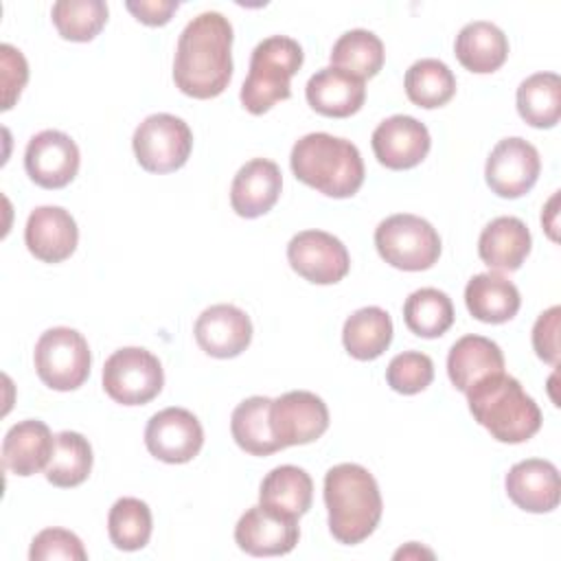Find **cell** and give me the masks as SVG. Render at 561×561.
<instances>
[{
    "label": "cell",
    "instance_id": "20",
    "mask_svg": "<svg viewBox=\"0 0 561 561\" xmlns=\"http://www.w3.org/2000/svg\"><path fill=\"white\" fill-rule=\"evenodd\" d=\"M283 188V175L276 162L254 158L245 162L230 186V206L239 217L254 219L272 210Z\"/></svg>",
    "mask_w": 561,
    "mask_h": 561
},
{
    "label": "cell",
    "instance_id": "17",
    "mask_svg": "<svg viewBox=\"0 0 561 561\" xmlns=\"http://www.w3.org/2000/svg\"><path fill=\"white\" fill-rule=\"evenodd\" d=\"M195 340L210 357H237L252 342V322L245 311L234 305H213L199 313L195 322Z\"/></svg>",
    "mask_w": 561,
    "mask_h": 561
},
{
    "label": "cell",
    "instance_id": "22",
    "mask_svg": "<svg viewBox=\"0 0 561 561\" xmlns=\"http://www.w3.org/2000/svg\"><path fill=\"white\" fill-rule=\"evenodd\" d=\"M55 436L48 425L37 419L15 423L2 440V465L15 476H33L50 462Z\"/></svg>",
    "mask_w": 561,
    "mask_h": 561
},
{
    "label": "cell",
    "instance_id": "10",
    "mask_svg": "<svg viewBox=\"0 0 561 561\" xmlns=\"http://www.w3.org/2000/svg\"><path fill=\"white\" fill-rule=\"evenodd\" d=\"M287 261L291 270L309 283H340L351 267L346 245L324 230H302L287 243Z\"/></svg>",
    "mask_w": 561,
    "mask_h": 561
},
{
    "label": "cell",
    "instance_id": "19",
    "mask_svg": "<svg viewBox=\"0 0 561 561\" xmlns=\"http://www.w3.org/2000/svg\"><path fill=\"white\" fill-rule=\"evenodd\" d=\"M506 495L528 513H550L559 506V471L550 460L528 458L513 465L504 478Z\"/></svg>",
    "mask_w": 561,
    "mask_h": 561
},
{
    "label": "cell",
    "instance_id": "25",
    "mask_svg": "<svg viewBox=\"0 0 561 561\" xmlns=\"http://www.w3.org/2000/svg\"><path fill=\"white\" fill-rule=\"evenodd\" d=\"M502 370H504L502 348L484 335H473V333L462 335L449 348L447 375L460 392H467L476 381Z\"/></svg>",
    "mask_w": 561,
    "mask_h": 561
},
{
    "label": "cell",
    "instance_id": "31",
    "mask_svg": "<svg viewBox=\"0 0 561 561\" xmlns=\"http://www.w3.org/2000/svg\"><path fill=\"white\" fill-rule=\"evenodd\" d=\"M405 94L408 99L425 110L443 107L456 94V77L449 66L440 59H419L405 72Z\"/></svg>",
    "mask_w": 561,
    "mask_h": 561
},
{
    "label": "cell",
    "instance_id": "8",
    "mask_svg": "<svg viewBox=\"0 0 561 561\" xmlns=\"http://www.w3.org/2000/svg\"><path fill=\"white\" fill-rule=\"evenodd\" d=\"M164 373L160 359L140 346L114 351L103 366V390L123 405H145L160 394Z\"/></svg>",
    "mask_w": 561,
    "mask_h": 561
},
{
    "label": "cell",
    "instance_id": "12",
    "mask_svg": "<svg viewBox=\"0 0 561 561\" xmlns=\"http://www.w3.org/2000/svg\"><path fill=\"white\" fill-rule=\"evenodd\" d=\"M270 423L280 447L318 440L329 427L327 403L307 390H291L272 399Z\"/></svg>",
    "mask_w": 561,
    "mask_h": 561
},
{
    "label": "cell",
    "instance_id": "4",
    "mask_svg": "<svg viewBox=\"0 0 561 561\" xmlns=\"http://www.w3.org/2000/svg\"><path fill=\"white\" fill-rule=\"evenodd\" d=\"M289 164L294 175L329 197H353L364 184V160L359 149L324 131H313L296 140Z\"/></svg>",
    "mask_w": 561,
    "mask_h": 561
},
{
    "label": "cell",
    "instance_id": "30",
    "mask_svg": "<svg viewBox=\"0 0 561 561\" xmlns=\"http://www.w3.org/2000/svg\"><path fill=\"white\" fill-rule=\"evenodd\" d=\"M517 112L537 129H550L561 116V79L557 72H535L517 88Z\"/></svg>",
    "mask_w": 561,
    "mask_h": 561
},
{
    "label": "cell",
    "instance_id": "26",
    "mask_svg": "<svg viewBox=\"0 0 561 561\" xmlns=\"http://www.w3.org/2000/svg\"><path fill=\"white\" fill-rule=\"evenodd\" d=\"M458 61L478 75L495 72L508 57V39L500 26L486 20L469 22L460 28L454 44Z\"/></svg>",
    "mask_w": 561,
    "mask_h": 561
},
{
    "label": "cell",
    "instance_id": "6",
    "mask_svg": "<svg viewBox=\"0 0 561 561\" xmlns=\"http://www.w3.org/2000/svg\"><path fill=\"white\" fill-rule=\"evenodd\" d=\"M375 248L388 265L403 272H421L438 261L440 237L427 219L399 213L377 226Z\"/></svg>",
    "mask_w": 561,
    "mask_h": 561
},
{
    "label": "cell",
    "instance_id": "39",
    "mask_svg": "<svg viewBox=\"0 0 561 561\" xmlns=\"http://www.w3.org/2000/svg\"><path fill=\"white\" fill-rule=\"evenodd\" d=\"M0 61H2V110H11L22 88L26 85L28 66L24 55L11 44L0 46Z\"/></svg>",
    "mask_w": 561,
    "mask_h": 561
},
{
    "label": "cell",
    "instance_id": "40",
    "mask_svg": "<svg viewBox=\"0 0 561 561\" xmlns=\"http://www.w3.org/2000/svg\"><path fill=\"white\" fill-rule=\"evenodd\" d=\"M559 318L561 309L550 307L543 311L533 327V348L539 359L557 366L559 362Z\"/></svg>",
    "mask_w": 561,
    "mask_h": 561
},
{
    "label": "cell",
    "instance_id": "9",
    "mask_svg": "<svg viewBox=\"0 0 561 561\" xmlns=\"http://www.w3.org/2000/svg\"><path fill=\"white\" fill-rule=\"evenodd\" d=\"M131 147L149 173H171L186 164L193 149L191 127L173 114H151L134 131Z\"/></svg>",
    "mask_w": 561,
    "mask_h": 561
},
{
    "label": "cell",
    "instance_id": "32",
    "mask_svg": "<svg viewBox=\"0 0 561 561\" xmlns=\"http://www.w3.org/2000/svg\"><path fill=\"white\" fill-rule=\"evenodd\" d=\"M386 59L381 39L366 28H353L340 35L331 50V66L340 68L357 79L375 77Z\"/></svg>",
    "mask_w": 561,
    "mask_h": 561
},
{
    "label": "cell",
    "instance_id": "24",
    "mask_svg": "<svg viewBox=\"0 0 561 561\" xmlns=\"http://www.w3.org/2000/svg\"><path fill=\"white\" fill-rule=\"evenodd\" d=\"M465 305L469 313L486 324H502L517 316L519 289L497 272L476 274L465 287Z\"/></svg>",
    "mask_w": 561,
    "mask_h": 561
},
{
    "label": "cell",
    "instance_id": "41",
    "mask_svg": "<svg viewBox=\"0 0 561 561\" xmlns=\"http://www.w3.org/2000/svg\"><path fill=\"white\" fill-rule=\"evenodd\" d=\"M125 7L138 22L147 26H162L178 11L175 0H140V2H127Z\"/></svg>",
    "mask_w": 561,
    "mask_h": 561
},
{
    "label": "cell",
    "instance_id": "35",
    "mask_svg": "<svg viewBox=\"0 0 561 561\" xmlns=\"http://www.w3.org/2000/svg\"><path fill=\"white\" fill-rule=\"evenodd\" d=\"M153 528L149 506L138 497H121L107 515V533L118 550H140L149 543Z\"/></svg>",
    "mask_w": 561,
    "mask_h": 561
},
{
    "label": "cell",
    "instance_id": "28",
    "mask_svg": "<svg viewBox=\"0 0 561 561\" xmlns=\"http://www.w3.org/2000/svg\"><path fill=\"white\" fill-rule=\"evenodd\" d=\"M342 342L359 362L377 359L392 342V320L381 307H362L351 313L342 329Z\"/></svg>",
    "mask_w": 561,
    "mask_h": 561
},
{
    "label": "cell",
    "instance_id": "16",
    "mask_svg": "<svg viewBox=\"0 0 561 561\" xmlns=\"http://www.w3.org/2000/svg\"><path fill=\"white\" fill-rule=\"evenodd\" d=\"M298 537L300 528L296 517L274 513L261 504L248 508L234 526L237 546L252 557L287 554L296 548Z\"/></svg>",
    "mask_w": 561,
    "mask_h": 561
},
{
    "label": "cell",
    "instance_id": "34",
    "mask_svg": "<svg viewBox=\"0 0 561 561\" xmlns=\"http://www.w3.org/2000/svg\"><path fill=\"white\" fill-rule=\"evenodd\" d=\"M92 471V447L79 432H59L44 476L59 489L79 486Z\"/></svg>",
    "mask_w": 561,
    "mask_h": 561
},
{
    "label": "cell",
    "instance_id": "1",
    "mask_svg": "<svg viewBox=\"0 0 561 561\" xmlns=\"http://www.w3.org/2000/svg\"><path fill=\"white\" fill-rule=\"evenodd\" d=\"M232 24L219 11H204L180 33L173 81L193 99L219 96L232 79Z\"/></svg>",
    "mask_w": 561,
    "mask_h": 561
},
{
    "label": "cell",
    "instance_id": "23",
    "mask_svg": "<svg viewBox=\"0 0 561 561\" xmlns=\"http://www.w3.org/2000/svg\"><path fill=\"white\" fill-rule=\"evenodd\" d=\"M530 245V230L522 219L495 217L480 232L478 254L493 272H515L526 261Z\"/></svg>",
    "mask_w": 561,
    "mask_h": 561
},
{
    "label": "cell",
    "instance_id": "29",
    "mask_svg": "<svg viewBox=\"0 0 561 561\" xmlns=\"http://www.w3.org/2000/svg\"><path fill=\"white\" fill-rule=\"evenodd\" d=\"M270 408H272V399L256 394L241 401L232 412V419H230L232 438L243 451L252 456H270L283 449L272 432Z\"/></svg>",
    "mask_w": 561,
    "mask_h": 561
},
{
    "label": "cell",
    "instance_id": "15",
    "mask_svg": "<svg viewBox=\"0 0 561 561\" xmlns=\"http://www.w3.org/2000/svg\"><path fill=\"white\" fill-rule=\"evenodd\" d=\"M370 145L379 164L392 171H403L425 160L432 138L427 127L414 116L394 114L375 127Z\"/></svg>",
    "mask_w": 561,
    "mask_h": 561
},
{
    "label": "cell",
    "instance_id": "37",
    "mask_svg": "<svg viewBox=\"0 0 561 561\" xmlns=\"http://www.w3.org/2000/svg\"><path fill=\"white\" fill-rule=\"evenodd\" d=\"M434 379V362L419 351H403L394 355L386 368L388 386L399 394H416Z\"/></svg>",
    "mask_w": 561,
    "mask_h": 561
},
{
    "label": "cell",
    "instance_id": "36",
    "mask_svg": "<svg viewBox=\"0 0 561 561\" xmlns=\"http://www.w3.org/2000/svg\"><path fill=\"white\" fill-rule=\"evenodd\" d=\"M50 18L64 39L90 42L107 22V4L103 0H59L53 4Z\"/></svg>",
    "mask_w": 561,
    "mask_h": 561
},
{
    "label": "cell",
    "instance_id": "7",
    "mask_svg": "<svg viewBox=\"0 0 561 561\" xmlns=\"http://www.w3.org/2000/svg\"><path fill=\"white\" fill-rule=\"evenodd\" d=\"M33 359L37 377L59 392L83 386L92 364L85 337L70 327H53L44 331L35 344Z\"/></svg>",
    "mask_w": 561,
    "mask_h": 561
},
{
    "label": "cell",
    "instance_id": "3",
    "mask_svg": "<svg viewBox=\"0 0 561 561\" xmlns=\"http://www.w3.org/2000/svg\"><path fill=\"white\" fill-rule=\"evenodd\" d=\"M465 394L473 419L500 443H524L541 427L539 405L504 370L476 381Z\"/></svg>",
    "mask_w": 561,
    "mask_h": 561
},
{
    "label": "cell",
    "instance_id": "27",
    "mask_svg": "<svg viewBox=\"0 0 561 561\" xmlns=\"http://www.w3.org/2000/svg\"><path fill=\"white\" fill-rule=\"evenodd\" d=\"M311 500H313L311 476L296 465L274 467L261 482L259 504L274 513L298 519L311 508Z\"/></svg>",
    "mask_w": 561,
    "mask_h": 561
},
{
    "label": "cell",
    "instance_id": "5",
    "mask_svg": "<svg viewBox=\"0 0 561 561\" xmlns=\"http://www.w3.org/2000/svg\"><path fill=\"white\" fill-rule=\"evenodd\" d=\"M305 53L287 35H272L259 42L250 57V72L241 85L239 99L250 114H265L278 101L291 96V77L300 70Z\"/></svg>",
    "mask_w": 561,
    "mask_h": 561
},
{
    "label": "cell",
    "instance_id": "33",
    "mask_svg": "<svg viewBox=\"0 0 561 561\" xmlns=\"http://www.w3.org/2000/svg\"><path fill=\"white\" fill-rule=\"evenodd\" d=\"M451 298L434 287L412 291L403 302V322L419 337H440L454 324Z\"/></svg>",
    "mask_w": 561,
    "mask_h": 561
},
{
    "label": "cell",
    "instance_id": "38",
    "mask_svg": "<svg viewBox=\"0 0 561 561\" xmlns=\"http://www.w3.org/2000/svg\"><path fill=\"white\" fill-rule=\"evenodd\" d=\"M28 559L31 561H50V559L85 561L88 552L75 533L66 528H44L33 537Z\"/></svg>",
    "mask_w": 561,
    "mask_h": 561
},
{
    "label": "cell",
    "instance_id": "11",
    "mask_svg": "<svg viewBox=\"0 0 561 561\" xmlns=\"http://www.w3.org/2000/svg\"><path fill=\"white\" fill-rule=\"evenodd\" d=\"M539 171V151L528 140L513 136L500 140L491 149L484 167V178L495 195L515 199L526 195L535 186Z\"/></svg>",
    "mask_w": 561,
    "mask_h": 561
},
{
    "label": "cell",
    "instance_id": "13",
    "mask_svg": "<svg viewBox=\"0 0 561 561\" xmlns=\"http://www.w3.org/2000/svg\"><path fill=\"white\" fill-rule=\"evenodd\" d=\"M149 454L169 465L193 460L204 445V430L197 416L184 408H164L156 412L145 427Z\"/></svg>",
    "mask_w": 561,
    "mask_h": 561
},
{
    "label": "cell",
    "instance_id": "14",
    "mask_svg": "<svg viewBox=\"0 0 561 561\" xmlns=\"http://www.w3.org/2000/svg\"><path fill=\"white\" fill-rule=\"evenodd\" d=\"M77 142L57 129L35 134L24 151V169L28 178L42 188H64L79 171Z\"/></svg>",
    "mask_w": 561,
    "mask_h": 561
},
{
    "label": "cell",
    "instance_id": "21",
    "mask_svg": "<svg viewBox=\"0 0 561 561\" xmlns=\"http://www.w3.org/2000/svg\"><path fill=\"white\" fill-rule=\"evenodd\" d=\"M307 103L322 116L329 118H346L366 101V85L362 79L340 70V68H322L309 77L307 88Z\"/></svg>",
    "mask_w": 561,
    "mask_h": 561
},
{
    "label": "cell",
    "instance_id": "2",
    "mask_svg": "<svg viewBox=\"0 0 561 561\" xmlns=\"http://www.w3.org/2000/svg\"><path fill=\"white\" fill-rule=\"evenodd\" d=\"M324 504L333 539L346 546L364 541L377 528L383 511L373 473L355 462H342L324 476Z\"/></svg>",
    "mask_w": 561,
    "mask_h": 561
},
{
    "label": "cell",
    "instance_id": "18",
    "mask_svg": "<svg viewBox=\"0 0 561 561\" xmlns=\"http://www.w3.org/2000/svg\"><path fill=\"white\" fill-rule=\"evenodd\" d=\"M79 241V228L68 210L61 206L35 208L24 228V243L28 252L44 263L66 261Z\"/></svg>",
    "mask_w": 561,
    "mask_h": 561
}]
</instances>
